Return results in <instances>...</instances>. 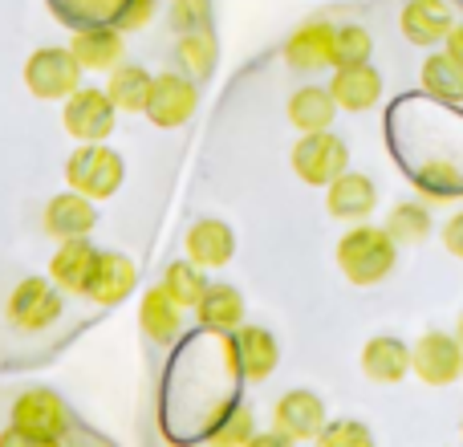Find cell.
Segmentation results:
<instances>
[{
    "mask_svg": "<svg viewBox=\"0 0 463 447\" xmlns=\"http://www.w3.org/2000/svg\"><path fill=\"white\" fill-rule=\"evenodd\" d=\"M138 289V264L127 252H110V248H98L94 272H90L86 297L94 305H122L130 293Z\"/></svg>",
    "mask_w": 463,
    "mask_h": 447,
    "instance_id": "8fae6325",
    "label": "cell"
},
{
    "mask_svg": "<svg viewBox=\"0 0 463 447\" xmlns=\"http://www.w3.org/2000/svg\"><path fill=\"white\" fill-rule=\"evenodd\" d=\"M329 94H334L337 110L362 114V110H370V106H378V98H383V73L370 62L337 65L334 78H329Z\"/></svg>",
    "mask_w": 463,
    "mask_h": 447,
    "instance_id": "ac0fdd59",
    "label": "cell"
},
{
    "mask_svg": "<svg viewBox=\"0 0 463 447\" xmlns=\"http://www.w3.org/2000/svg\"><path fill=\"white\" fill-rule=\"evenodd\" d=\"M456 338H459V346H463V313H459V326H456Z\"/></svg>",
    "mask_w": 463,
    "mask_h": 447,
    "instance_id": "8d00e7d4",
    "label": "cell"
},
{
    "mask_svg": "<svg viewBox=\"0 0 463 447\" xmlns=\"http://www.w3.org/2000/svg\"><path fill=\"white\" fill-rule=\"evenodd\" d=\"M419 81H423L427 98L435 102H463V57L448 53V49H435L431 57L419 70Z\"/></svg>",
    "mask_w": 463,
    "mask_h": 447,
    "instance_id": "d4e9b609",
    "label": "cell"
},
{
    "mask_svg": "<svg viewBox=\"0 0 463 447\" xmlns=\"http://www.w3.org/2000/svg\"><path fill=\"white\" fill-rule=\"evenodd\" d=\"M272 423L297 443V440H317L321 427L329 423V415H326V403H321L317 391L297 386V391H285L277 399V407H272Z\"/></svg>",
    "mask_w": 463,
    "mask_h": 447,
    "instance_id": "7c38bea8",
    "label": "cell"
},
{
    "mask_svg": "<svg viewBox=\"0 0 463 447\" xmlns=\"http://www.w3.org/2000/svg\"><path fill=\"white\" fill-rule=\"evenodd\" d=\"M362 375L378 386H399L402 378L411 375V346L402 338L391 334H378L362 346Z\"/></svg>",
    "mask_w": 463,
    "mask_h": 447,
    "instance_id": "ffe728a7",
    "label": "cell"
},
{
    "mask_svg": "<svg viewBox=\"0 0 463 447\" xmlns=\"http://www.w3.org/2000/svg\"><path fill=\"white\" fill-rule=\"evenodd\" d=\"M167 21H171V29L175 33L208 29L212 24V0H171Z\"/></svg>",
    "mask_w": 463,
    "mask_h": 447,
    "instance_id": "d6a6232c",
    "label": "cell"
},
{
    "mask_svg": "<svg viewBox=\"0 0 463 447\" xmlns=\"http://www.w3.org/2000/svg\"><path fill=\"white\" fill-rule=\"evenodd\" d=\"M386 232L399 240V248H411V244H423L431 236V212L423 204H399L386 220Z\"/></svg>",
    "mask_w": 463,
    "mask_h": 447,
    "instance_id": "f1b7e54d",
    "label": "cell"
},
{
    "mask_svg": "<svg viewBox=\"0 0 463 447\" xmlns=\"http://www.w3.org/2000/svg\"><path fill=\"white\" fill-rule=\"evenodd\" d=\"M459 386H463V375H459Z\"/></svg>",
    "mask_w": 463,
    "mask_h": 447,
    "instance_id": "74e56055",
    "label": "cell"
},
{
    "mask_svg": "<svg viewBox=\"0 0 463 447\" xmlns=\"http://www.w3.org/2000/svg\"><path fill=\"white\" fill-rule=\"evenodd\" d=\"M195 106H200V86L195 78H187L184 70H163L151 81V98H146V119L159 130H175L184 122H192Z\"/></svg>",
    "mask_w": 463,
    "mask_h": 447,
    "instance_id": "ba28073f",
    "label": "cell"
},
{
    "mask_svg": "<svg viewBox=\"0 0 463 447\" xmlns=\"http://www.w3.org/2000/svg\"><path fill=\"white\" fill-rule=\"evenodd\" d=\"M252 435H256V423H252V407L248 403H236V407L228 411V415H220V423L208 432V440L212 443H252Z\"/></svg>",
    "mask_w": 463,
    "mask_h": 447,
    "instance_id": "4dcf8cb0",
    "label": "cell"
},
{
    "mask_svg": "<svg viewBox=\"0 0 463 447\" xmlns=\"http://www.w3.org/2000/svg\"><path fill=\"white\" fill-rule=\"evenodd\" d=\"M288 159H293V171L301 184L326 187L350 167V147H345L334 130H309V135L297 138Z\"/></svg>",
    "mask_w": 463,
    "mask_h": 447,
    "instance_id": "52a82bcc",
    "label": "cell"
},
{
    "mask_svg": "<svg viewBox=\"0 0 463 447\" xmlns=\"http://www.w3.org/2000/svg\"><path fill=\"white\" fill-rule=\"evenodd\" d=\"M70 49L86 73H110L118 62H127V41L118 24H81L73 29Z\"/></svg>",
    "mask_w": 463,
    "mask_h": 447,
    "instance_id": "5bb4252c",
    "label": "cell"
},
{
    "mask_svg": "<svg viewBox=\"0 0 463 447\" xmlns=\"http://www.w3.org/2000/svg\"><path fill=\"white\" fill-rule=\"evenodd\" d=\"M13 427L0 435V443H61L70 432V411H65L61 395L45 391V386H33L21 399L13 403Z\"/></svg>",
    "mask_w": 463,
    "mask_h": 447,
    "instance_id": "7a4b0ae2",
    "label": "cell"
},
{
    "mask_svg": "<svg viewBox=\"0 0 463 447\" xmlns=\"http://www.w3.org/2000/svg\"><path fill=\"white\" fill-rule=\"evenodd\" d=\"M195 318L212 334H232L244 326V293L236 285H208V293L195 305Z\"/></svg>",
    "mask_w": 463,
    "mask_h": 447,
    "instance_id": "cb8c5ba5",
    "label": "cell"
},
{
    "mask_svg": "<svg viewBox=\"0 0 463 447\" xmlns=\"http://www.w3.org/2000/svg\"><path fill=\"white\" fill-rule=\"evenodd\" d=\"M288 122H293L301 135H309V130H329L337 119V102L334 94H329V86H301L288 94V106H285Z\"/></svg>",
    "mask_w": 463,
    "mask_h": 447,
    "instance_id": "603a6c76",
    "label": "cell"
},
{
    "mask_svg": "<svg viewBox=\"0 0 463 447\" xmlns=\"http://www.w3.org/2000/svg\"><path fill=\"white\" fill-rule=\"evenodd\" d=\"M443 49H448V53H456V57H463V16H456V24H451V33H448V41H443Z\"/></svg>",
    "mask_w": 463,
    "mask_h": 447,
    "instance_id": "d590c367",
    "label": "cell"
},
{
    "mask_svg": "<svg viewBox=\"0 0 463 447\" xmlns=\"http://www.w3.org/2000/svg\"><path fill=\"white\" fill-rule=\"evenodd\" d=\"M122 179H127V159L106 143H78V151L65 159V184L98 204L118 195Z\"/></svg>",
    "mask_w": 463,
    "mask_h": 447,
    "instance_id": "3957f363",
    "label": "cell"
},
{
    "mask_svg": "<svg viewBox=\"0 0 463 447\" xmlns=\"http://www.w3.org/2000/svg\"><path fill=\"white\" fill-rule=\"evenodd\" d=\"M321 447H370L374 443V435H370L366 423H358V419H337V423H326L317 435Z\"/></svg>",
    "mask_w": 463,
    "mask_h": 447,
    "instance_id": "1f68e13d",
    "label": "cell"
},
{
    "mask_svg": "<svg viewBox=\"0 0 463 447\" xmlns=\"http://www.w3.org/2000/svg\"><path fill=\"white\" fill-rule=\"evenodd\" d=\"M285 62L297 73L334 70V24L329 21H305L293 37L285 41Z\"/></svg>",
    "mask_w": 463,
    "mask_h": 447,
    "instance_id": "e0dca14e",
    "label": "cell"
},
{
    "mask_svg": "<svg viewBox=\"0 0 463 447\" xmlns=\"http://www.w3.org/2000/svg\"><path fill=\"white\" fill-rule=\"evenodd\" d=\"M208 269H200V264L192 261V256H184V261H171L167 272H163V289H167L171 297H175L184 309H195L200 305V297L208 293Z\"/></svg>",
    "mask_w": 463,
    "mask_h": 447,
    "instance_id": "83f0119b",
    "label": "cell"
},
{
    "mask_svg": "<svg viewBox=\"0 0 463 447\" xmlns=\"http://www.w3.org/2000/svg\"><path fill=\"white\" fill-rule=\"evenodd\" d=\"M451 24H456V8L451 0H407L399 16V29L411 45L419 49H435L448 41Z\"/></svg>",
    "mask_w": 463,
    "mask_h": 447,
    "instance_id": "4fadbf2b",
    "label": "cell"
},
{
    "mask_svg": "<svg viewBox=\"0 0 463 447\" xmlns=\"http://www.w3.org/2000/svg\"><path fill=\"white\" fill-rule=\"evenodd\" d=\"M138 326L155 346H171L184 334V305L167 293L163 285H151L138 301Z\"/></svg>",
    "mask_w": 463,
    "mask_h": 447,
    "instance_id": "7402d4cb",
    "label": "cell"
},
{
    "mask_svg": "<svg viewBox=\"0 0 463 447\" xmlns=\"http://www.w3.org/2000/svg\"><path fill=\"white\" fill-rule=\"evenodd\" d=\"M81 62L73 57L70 45H41L29 53V62H24L21 78L24 86H29L33 98H41V102H65V98L73 94V90L81 86Z\"/></svg>",
    "mask_w": 463,
    "mask_h": 447,
    "instance_id": "277c9868",
    "label": "cell"
},
{
    "mask_svg": "<svg viewBox=\"0 0 463 447\" xmlns=\"http://www.w3.org/2000/svg\"><path fill=\"white\" fill-rule=\"evenodd\" d=\"M411 370L423 378L427 386H451L463 375V346L456 334L443 329H427L415 346H411Z\"/></svg>",
    "mask_w": 463,
    "mask_h": 447,
    "instance_id": "9c48e42d",
    "label": "cell"
},
{
    "mask_svg": "<svg viewBox=\"0 0 463 447\" xmlns=\"http://www.w3.org/2000/svg\"><path fill=\"white\" fill-rule=\"evenodd\" d=\"M394 261H399V240L386 232V224H354L342 240H337V269L350 285L370 289L378 281L391 277Z\"/></svg>",
    "mask_w": 463,
    "mask_h": 447,
    "instance_id": "6da1fadb",
    "label": "cell"
},
{
    "mask_svg": "<svg viewBox=\"0 0 463 447\" xmlns=\"http://www.w3.org/2000/svg\"><path fill=\"white\" fill-rule=\"evenodd\" d=\"M94 261H98V248H94V240L90 236L57 240V252H53V261H49V277H53V285L61 289V293L86 297Z\"/></svg>",
    "mask_w": 463,
    "mask_h": 447,
    "instance_id": "2e32d148",
    "label": "cell"
},
{
    "mask_svg": "<svg viewBox=\"0 0 463 447\" xmlns=\"http://www.w3.org/2000/svg\"><path fill=\"white\" fill-rule=\"evenodd\" d=\"M443 248H448L456 261H463V212L448 216V224H443Z\"/></svg>",
    "mask_w": 463,
    "mask_h": 447,
    "instance_id": "e575fe53",
    "label": "cell"
},
{
    "mask_svg": "<svg viewBox=\"0 0 463 447\" xmlns=\"http://www.w3.org/2000/svg\"><path fill=\"white\" fill-rule=\"evenodd\" d=\"M151 16H155V0H127L114 24H118L122 33H135V29H146Z\"/></svg>",
    "mask_w": 463,
    "mask_h": 447,
    "instance_id": "836d02e7",
    "label": "cell"
},
{
    "mask_svg": "<svg viewBox=\"0 0 463 447\" xmlns=\"http://www.w3.org/2000/svg\"><path fill=\"white\" fill-rule=\"evenodd\" d=\"M374 208H378V187H374V179L362 176V171L345 167L334 184H326V212L334 220L358 224V220H366Z\"/></svg>",
    "mask_w": 463,
    "mask_h": 447,
    "instance_id": "9a60e30c",
    "label": "cell"
},
{
    "mask_svg": "<svg viewBox=\"0 0 463 447\" xmlns=\"http://www.w3.org/2000/svg\"><path fill=\"white\" fill-rule=\"evenodd\" d=\"M151 81H155V73H146L143 65L118 62L110 70V78H106V94L118 106V114H143L146 98H151Z\"/></svg>",
    "mask_w": 463,
    "mask_h": 447,
    "instance_id": "484cf974",
    "label": "cell"
},
{
    "mask_svg": "<svg viewBox=\"0 0 463 447\" xmlns=\"http://www.w3.org/2000/svg\"><path fill=\"white\" fill-rule=\"evenodd\" d=\"M65 309V293L53 285V277H24L13 289L5 305V318L16 334H41L49 329Z\"/></svg>",
    "mask_w": 463,
    "mask_h": 447,
    "instance_id": "8992f818",
    "label": "cell"
},
{
    "mask_svg": "<svg viewBox=\"0 0 463 447\" xmlns=\"http://www.w3.org/2000/svg\"><path fill=\"white\" fill-rule=\"evenodd\" d=\"M61 127L78 143H106L118 127V106L110 102L106 86H78L61 102Z\"/></svg>",
    "mask_w": 463,
    "mask_h": 447,
    "instance_id": "5b68a950",
    "label": "cell"
},
{
    "mask_svg": "<svg viewBox=\"0 0 463 447\" xmlns=\"http://www.w3.org/2000/svg\"><path fill=\"white\" fill-rule=\"evenodd\" d=\"M459 435H463V427H459Z\"/></svg>",
    "mask_w": 463,
    "mask_h": 447,
    "instance_id": "f35d334b",
    "label": "cell"
},
{
    "mask_svg": "<svg viewBox=\"0 0 463 447\" xmlns=\"http://www.w3.org/2000/svg\"><path fill=\"white\" fill-rule=\"evenodd\" d=\"M216 57H220V49H216V33L212 29L179 33L175 62H179V70H184L187 78H195V81L212 78V73H216Z\"/></svg>",
    "mask_w": 463,
    "mask_h": 447,
    "instance_id": "4316f807",
    "label": "cell"
},
{
    "mask_svg": "<svg viewBox=\"0 0 463 447\" xmlns=\"http://www.w3.org/2000/svg\"><path fill=\"white\" fill-rule=\"evenodd\" d=\"M98 224V200L81 192H57L45 204V232L53 240H70V236H90Z\"/></svg>",
    "mask_w": 463,
    "mask_h": 447,
    "instance_id": "44dd1931",
    "label": "cell"
},
{
    "mask_svg": "<svg viewBox=\"0 0 463 447\" xmlns=\"http://www.w3.org/2000/svg\"><path fill=\"white\" fill-rule=\"evenodd\" d=\"M370 53H374V37H370L366 24H337L334 29V70L370 62Z\"/></svg>",
    "mask_w": 463,
    "mask_h": 447,
    "instance_id": "f546056e",
    "label": "cell"
},
{
    "mask_svg": "<svg viewBox=\"0 0 463 447\" xmlns=\"http://www.w3.org/2000/svg\"><path fill=\"white\" fill-rule=\"evenodd\" d=\"M228 338H232L228 342V362L236 366V375L244 378V383H264V378L277 370L280 346L264 326H248L244 321V326L232 329Z\"/></svg>",
    "mask_w": 463,
    "mask_h": 447,
    "instance_id": "30bf717a",
    "label": "cell"
},
{
    "mask_svg": "<svg viewBox=\"0 0 463 447\" xmlns=\"http://www.w3.org/2000/svg\"><path fill=\"white\" fill-rule=\"evenodd\" d=\"M184 248L200 269H224V264L236 256V232H232L228 220H216V216H203L187 228L184 236Z\"/></svg>",
    "mask_w": 463,
    "mask_h": 447,
    "instance_id": "d6986e66",
    "label": "cell"
}]
</instances>
